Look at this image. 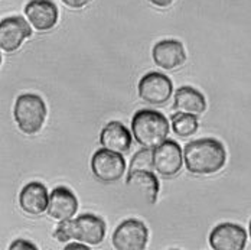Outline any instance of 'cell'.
<instances>
[{
  "label": "cell",
  "instance_id": "obj_14",
  "mask_svg": "<svg viewBox=\"0 0 251 250\" xmlns=\"http://www.w3.org/2000/svg\"><path fill=\"white\" fill-rule=\"evenodd\" d=\"M19 204L26 214L30 216H39L48 211L50 194L47 187L36 181L26 184L19 194Z\"/></svg>",
  "mask_w": 251,
  "mask_h": 250
},
{
  "label": "cell",
  "instance_id": "obj_16",
  "mask_svg": "<svg viewBox=\"0 0 251 250\" xmlns=\"http://www.w3.org/2000/svg\"><path fill=\"white\" fill-rule=\"evenodd\" d=\"M127 187L137 193L148 204H154L159 195V181L153 171H134L128 172Z\"/></svg>",
  "mask_w": 251,
  "mask_h": 250
},
{
  "label": "cell",
  "instance_id": "obj_24",
  "mask_svg": "<svg viewBox=\"0 0 251 250\" xmlns=\"http://www.w3.org/2000/svg\"><path fill=\"white\" fill-rule=\"evenodd\" d=\"M249 234H250V239H251V222H250V225H249Z\"/></svg>",
  "mask_w": 251,
  "mask_h": 250
},
{
  "label": "cell",
  "instance_id": "obj_3",
  "mask_svg": "<svg viewBox=\"0 0 251 250\" xmlns=\"http://www.w3.org/2000/svg\"><path fill=\"white\" fill-rule=\"evenodd\" d=\"M53 237L61 243L76 240L85 245H100L105 237V223L94 214H81L75 220L59 222Z\"/></svg>",
  "mask_w": 251,
  "mask_h": 250
},
{
  "label": "cell",
  "instance_id": "obj_10",
  "mask_svg": "<svg viewBox=\"0 0 251 250\" xmlns=\"http://www.w3.org/2000/svg\"><path fill=\"white\" fill-rule=\"evenodd\" d=\"M246 245L247 231L234 223H221L209 234V246L214 250H243Z\"/></svg>",
  "mask_w": 251,
  "mask_h": 250
},
{
  "label": "cell",
  "instance_id": "obj_20",
  "mask_svg": "<svg viewBox=\"0 0 251 250\" xmlns=\"http://www.w3.org/2000/svg\"><path fill=\"white\" fill-rule=\"evenodd\" d=\"M10 250H36V246L27 240H24V239H18L15 242H12V245L9 246Z\"/></svg>",
  "mask_w": 251,
  "mask_h": 250
},
{
  "label": "cell",
  "instance_id": "obj_19",
  "mask_svg": "<svg viewBox=\"0 0 251 250\" xmlns=\"http://www.w3.org/2000/svg\"><path fill=\"white\" fill-rule=\"evenodd\" d=\"M134 171H154V167H153V149L143 148L131 158L128 172H134Z\"/></svg>",
  "mask_w": 251,
  "mask_h": 250
},
{
  "label": "cell",
  "instance_id": "obj_11",
  "mask_svg": "<svg viewBox=\"0 0 251 250\" xmlns=\"http://www.w3.org/2000/svg\"><path fill=\"white\" fill-rule=\"evenodd\" d=\"M25 16L36 30L47 32L55 28L59 12L50 0H30L26 3Z\"/></svg>",
  "mask_w": 251,
  "mask_h": 250
},
{
  "label": "cell",
  "instance_id": "obj_23",
  "mask_svg": "<svg viewBox=\"0 0 251 250\" xmlns=\"http://www.w3.org/2000/svg\"><path fill=\"white\" fill-rule=\"evenodd\" d=\"M75 249H82V250H88L90 248L85 245V243H71V245H67L65 246V250H75Z\"/></svg>",
  "mask_w": 251,
  "mask_h": 250
},
{
  "label": "cell",
  "instance_id": "obj_15",
  "mask_svg": "<svg viewBox=\"0 0 251 250\" xmlns=\"http://www.w3.org/2000/svg\"><path fill=\"white\" fill-rule=\"evenodd\" d=\"M131 133L120 122H110L102 127L100 133V143L102 148L117 153H126L131 148Z\"/></svg>",
  "mask_w": 251,
  "mask_h": 250
},
{
  "label": "cell",
  "instance_id": "obj_4",
  "mask_svg": "<svg viewBox=\"0 0 251 250\" xmlns=\"http://www.w3.org/2000/svg\"><path fill=\"white\" fill-rule=\"evenodd\" d=\"M13 117L22 133L35 135L45 123L47 104L38 94H21L13 107Z\"/></svg>",
  "mask_w": 251,
  "mask_h": 250
},
{
  "label": "cell",
  "instance_id": "obj_7",
  "mask_svg": "<svg viewBox=\"0 0 251 250\" xmlns=\"http://www.w3.org/2000/svg\"><path fill=\"white\" fill-rule=\"evenodd\" d=\"M140 99L153 106L163 104L171 99L174 91L172 80L162 73H148L143 75L137 85Z\"/></svg>",
  "mask_w": 251,
  "mask_h": 250
},
{
  "label": "cell",
  "instance_id": "obj_17",
  "mask_svg": "<svg viewBox=\"0 0 251 250\" xmlns=\"http://www.w3.org/2000/svg\"><path fill=\"white\" fill-rule=\"evenodd\" d=\"M174 109L180 113L200 116L206 110V101L202 96V93H200L198 90H195L194 87L185 85L176 90Z\"/></svg>",
  "mask_w": 251,
  "mask_h": 250
},
{
  "label": "cell",
  "instance_id": "obj_2",
  "mask_svg": "<svg viewBox=\"0 0 251 250\" xmlns=\"http://www.w3.org/2000/svg\"><path fill=\"white\" fill-rule=\"evenodd\" d=\"M131 132L134 140L142 148L154 149L168 139L171 125L160 111L143 109L134 113L131 119Z\"/></svg>",
  "mask_w": 251,
  "mask_h": 250
},
{
  "label": "cell",
  "instance_id": "obj_12",
  "mask_svg": "<svg viewBox=\"0 0 251 250\" xmlns=\"http://www.w3.org/2000/svg\"><path fill=\"white\" fill-rule=\"evenodd\" d=\"M153 62L162 70H175L186 59L183 45L176 39H163L157 42L151 50Z\"/></svg>",
  "mask_w": 251,
  "mask_h": 250
},
{
  "label": "cell",
  "instance_id": "obj_13",
  "mask_svg": "<svg viewBox=\"0 0 251 250\" xmlns=\"http://www.w3.org/2000/svg\"><path fill=\"white\" fill-rule=\"evenodd\" d=\"M78 211V200L75 194L67 187H56L50 194L48 214L53 220H71Z\"/></svg>",
  "mask_w": 251,
  "mask_h": 250
},
{
  "label": "cell",
  "instance_id": "obj_5",
  "mask_svg": "<svg viewBox=\"0 0 251 250\" xmlns=\"http://www.w3.org/2000/svg\"><path fill=\"white\" fill-rule=\"evenodd\" d=\"M122 155L123 153L105 148L96 150L91 158V171L94 176L104 184H111L122 179L126 172V161Z\"/></svg>",
  "mask_w": 251,
  "mask_h": 250
},
{
  "label": "cell",
  "instance_id": "obj_22",
  "mask_svg": "<svg viewBox=\"0 0 251 250\" xmlns=\"http://www.w3.org/2000/svg\"><path fill=\"white\" fill-rule=\"evenodd\" d=\"M151 4H153V6H156V7H169L175 0H148Z\"/></svg>",
  "mask_w": 251,
  "mask_h": 250
},
{
  "label": "cell",
  "instance_id": "obj_6",
  "mask_svg": "<svg viewBox=\"0 0 251 250\" xmlns=\"http://www.w3.org/2000/svg\"><path fill=\"white\" fill-rule=\"evenodd\" d=\"M149 230L143 222L127 219L114 230L111 243L117 250H143L148 246Z\"/></svg>",
  "mask_w": 251,
  "mask_h": 250
},
{
  "label": "cell",
  "instance_id": "obj_9",
  "mask_svg": "<svg viewBox=\"0 0 251 250\" xmlns=\"http://www.w3.org/2000/svg\"><path fill=\"white\" fill-rule=\"evenodd\" d=\"M32 35L29 21L22 16H10L0 22V48L3 52H15Z\"/></svg>",
  "mask_w": 251,
  "mask_h": 250
},
{
  "label": "cell",
  "instance_id": "obj_8",
  "mask_svg": "<svg viewBox=\"0 0 251 250\" xmlns=\"http://www.w3.org/2000/svg\"><path fill=\"white\" fill-rule=\"evenodd\" d=\"M185 164L183 150L175 140L166 139L162 145L153 149L154 171L163 178H174Z\"/></svg>",
  "mask_w": 251,
  "mask_h": 250
},
{
  "label": "cell",
  "instance_id": "obj_18",
  "mask_svg": "<svg viewBox=\"0 0 251 250\" xmlns=\"http://www.w3.org/2000/svg\"><path fill=\"white\" fill-rule=\"evenodd\" d=\"M172 129L179 138H189L198 130V117L179 111L172 116Z\"/></svg>",
  "mask_w": 251,
  "mask_h": 250
},
{
  "label": "cell",
  "instance_id": "obj_1",
  "mask_svg": "<svg viewBox=\"0 0 251 250\" xmlns=\"http://www.w3.org/2000/svg\"><path fill=\"white\" fill-rule=\"evenodd\" d=\"M186 169L194 175H211L226 167V146L212 138L189 142L183 149Z\"/></svg>",
  "mask_w": 251,
  "mask_h": 250
},
{
  "label": "cell",
  "instance_id": "obj_21",
  "mask_svg": "<svg viewBox=\"0 0 251 250\" xmlns=\"http://www.w3.org/2000/svg\"><path fill=\"white\" fill-rule=\"evenodd\" d=\"M91 0H62V3L70 9H81L87 6Z\"/></svg>",
  "mask_w": 251,
  "mask_h": 250
}]
</instances>
